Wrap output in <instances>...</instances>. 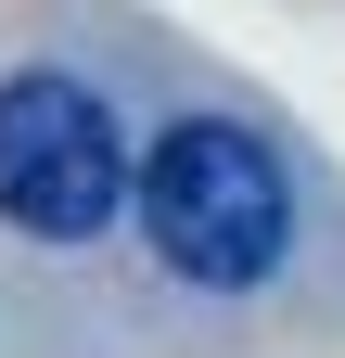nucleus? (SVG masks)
I'll return each instance as SVG.
<instances>
[{
	"label": "nucleus",
	"instance_id": "obj_1",
	"mask_svg": "<svg viewBox=\"0 0 345 358\" xmlns=\"http://www.w3.org/2000/svg\"><path fill=\"white\" fill-rule=\"evenodd\" d=\"M128 205H141L154 256L179 268L192 294H256L294 256V179H281V154L256 141L243 115H179L141 154Z\"/></svg>",
	"mask_w": 345,
	"mask_h": 358
},
{
	"label": "nucleus",
	"instance_id": "obj_2",
	"mask_svg": "<svg viewBox=\"0 0 345 358\" xmlns=\"http://www.w3.org/2000/svg\"><path fill=\"white\" fill-rule=\"evenodd\" d=\"M128 205V128L90 77H0V217L26 243H103Z\"/></svg>",
	"mask_w": 345,
	"mask_h": 358
}]
</instances>
